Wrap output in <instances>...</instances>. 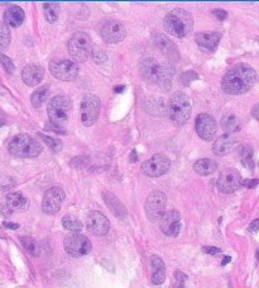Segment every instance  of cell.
Returning a JSON list of instances; mask_svg holds the SVG:
<instances>
[{
    "label": "cell",
    "mask_w": 259,
    "mask_h": 288,
    "mask_svg": "<svg viewBox=\"0 0 259 288\" xmlns=\"http://www.w3.org/2000/svg\"><path fill=\"white\" fill-rule=\"evenodd\" d=\"M257 83V72L250 65L240 64L229 70L223 78L221 88L226 94L238 95L250 90Z\"/></svg>",
    "instance_id": "obj_1"
},
{
    "label": "cell",
    "mask_w": 259,
    "mask_h": 288,
    "mask_svg": "<svg viewBox=\"0 0 259 288\" xmlns=\"http://www.w3.org/2000/svg\"><path fill=\"white\" fill-rule=\"evenodd\" d=\"M139 70L145 82L164 89L169 88L171 78L175 74L174 67L167 65V64H160L155 59H145L140 64Z\"/></svg>",
    "instance_id": "obj_2"
},
{
    "label": "cell",
    "mask_w": 259,
    "mask_h": 288,
    "mask_svg": "<svg viewBox=\"0 0 259 288\" xmlns=\"http://www.w3.org/2000/svg\"><path fill=\"white\" fill-rule=\"evenodd\" d=\"M163 27L171 36L185 39L193 28L192 15L185 9H174L164 18Z\"/></svg>",
    "instance_id": "obj_3"
},
{
    "label": "cell",
    "mask_w": 259,
    "mask_h": 288,
    "mask_svg": "<svg viewBox=\"0 0 259 288\" xmlns=\"http://www.w3.org/2000/svg\"><path fill=\"white\" fill-rule=\"evenodd\" d=\"M8 150L17 158H37L42 152V146L36 139L27 133H19L13 137L8 144Z\"/></svg>",
    "instance_id": "obj_4"
},
{
    "label": "cell",
    "mask_w": 259,
    "mask_h": 288,
    "mask_svg": "<svg viewBox=\"0 0 259 288\" xmlns=\"http://www.w3.org/2000/svg\"><path fill=\"white\" fill-rule=\"evenodd\" d=\"M191 116L190 98L183 91H177L171 97L168 102V117L176 126H183L187 123Z\"/></svg>",
    "instance_id": "obj_5"
},
{
    "label": "cell",
    "mask_w": 259,
    "mask_h": 288,
    "mask_svg": "<svg viewBox=\"0 0 259 288\" xmlns=\"http://www.w3.org/2000/svg\"><path fill=\"white\" fill-rule=\"evenodd\" d=\"M72 109V103L67 97L57 95L51 99L47 104V113L50 117V123L63 128L69 122L70 112Z\"/></svg>",
    "instance_id": "obj_6"
},
{
    "label": "cell",
    "mask_w": 259,
    "mask_h": 288,
    "mask_svg": "<svg viewBox=\"0 0 259 288\" xmlns=\"http://www.w3.org/2000/svg\"><path fill=\"white\" fill-rule=\"evenodd\" d=\"M67 48L76 63H85L89 57H90L91 48H93V41H91L90 36L85 32H76L71 36Z\"/></svg>",
    "instance_id": "obj_7"
},
{
    "label": "cell",
    "mask_w": 259,
    "mask_h": 288,
    "mask_svg": "<svg viewBox=\"0 0 259 288\" xmlns=\"http://www.w3.org/2000/svg\"><path fill=\"white\" fill-rule=\"evenodd\" d=\"M166 204H167V197L163 192L160 190H155L148 196L147 201H145V215H147L148 220L150 222H158L161 221L162 216L166 212Z\"/></svg>",
    "instance_id": "obj_8"
},
{
    "label": "cell",
    "mask_w": 259,
    "mask_h": 288,
    "mask_svg": "<svg viewBox=\"0 0 259 288\" xmlns=\"http://www.w3.org/2000/svg\"><path fill=\"white\" fill-rule=\"evenodd\" d=\"M63 246L67 254L74 258L85 257L93 249L91 241L85 235H81V234H71V235L66 236L63 241Z\"/></svg>",
    "instance_id": "obj_9"
},
{
    "label": "cell",
    "mask_w": 259,
    "mask_h": 288,
    "mask_svg": "<svg viewBox=\"0 0 259 288\" xmlns=\"http://www.w3.org/2000/svg\"><path fill=\"white\" fill-rule=\"evenodd\" d=\"M81 122L90 127L98 121L100 112V99L95 94H86L81 102Z\"/></svg>",
    "instance_id": "obj_10"
},
{
    "label": "cell",
    "mask_w": 259,
    "mask_h": 288,
    "mask_svg": "<svg viewBox=\"0 0 259 288\" xmlns=\"http://www.w3.org/2000/svg\"><path fill=\"white\" fill-rule=\"evenodd\" d=\"M169 166H171V160L168 159V156L164 154H156L142 164L140 170H142L144 176L158 178L166 174L168 171Z\"/></svg>",
    "instance_id": "obj_11"
},
{
    "label": "cell",
    "mask_w": 259,
    "mask_h": 288,
    "mask_svg": "<svg viewBox=\"0 0 259 288\" xmlns=\"http://www.w3.org/2000/svg\"><path fill=\"white\" fill-rule=\"evenodd\" d=\"M50 71L57 79L70 82L77 76L79 67L71 60H55L50 63Z\"/></svg>",
    "instance_id": "obj_12"
},
{
    "label": "cell",
    "mask_w": 259,
    "mask_h": 288,
    "mask_svg": "<svg viewBox=\"0 0 259 288\" xmlns=\"http://www.w3.org/2000/svg\"><path fill=\"white\" fill-rule=\"evenodd\" d=\"M63 189L60 187H52L45 193L42 201V209L47 215H56L61 209L62 202L64 201Z\"/></svg>",
    "instance_id": "obj_13"
},
{
    "label": "cell",
    "mask_w": 259,
    "mask_h": 288,
    "mask_svg": "<svg viewBox=\"0 0 259 288\" xmlns=\"http://www.w3.org/2000/svg\"><path fill=\"white\" fill-rule=\"evenodd\" d=\"M242 176L236 169H224L219 174L218 188L223 193H233L242 187Z\"/></svg>",
    "instance_id": "obj_14"
},
{
    "label": "cell",
    "mask_w": 259,
    "mask_h": 288,
    "mask_svg": "<svg viewBox=\"0 0 259 288\" xmlns=\"http://www.w3.org/2000/svg\"><path fill=\"white\" fill-rule=\"evenodd\" d=\"M196 132L205 141H211L218 131V123L212 116L207 113H201L196 117L195 122Z\"/></svg>",
    "instance_id": "obj_15"
},
{
    "label": "cell",
    "mask_w": 259,
    "mask_h": 288,
    "mask_svg": "<svg viewBox=\"0 0 259 288\" xmlns=\"http://www.w3.org/2000/svg\"><path fill=\"white\" fill-rule=\"evenodd\" d=\"M126 36V29L119 21H107L101 28V37L106 44H118Z\"/></svg>",
    "instance_id": "obj_16"
},
{
    "label": "cell",
    "mask_w": 259,
    "mask_h": 288,
    "mask_svg": "<svg viewBox=\"0 0 259 288\" xmlns=\"http://www.w3.org/2000/svg\"><path fill=\"white\" fill-rule=\"evenodd\" d=\"M86 226H88V230L95 236H104L109 231L110 222L101 212L91 211L86 216Z\"/></svg>",
    "instance_id": "obj_17"
},
{
    "label": "cell",
    "mask_w": 259,
    "mask_h": 288,
    "mask_svg": "<svg viewBox=\"0 0 259 288\" xmlns=\"http://www.w3.org/2000/svg\"><path fill=\"white\" fill-rule=\"evenodd\" d=\"M161 230L164 235L176 238L181 231V215L180 212L171 209L168 212H164L161 219Z\"/></svg>",
    "instance_id": "obj_18"
},
{
    "label": "cell",
    "mask_w": 259,
    "mask_h": 288,
    "mask_svg": "<svg viewBox=\"0 0 259 288\" xmlns=\"http://www.w3.org/2000/svg\"><path fill=\"white\" fill-rule=\"evenodd\" d=\"M153 41H155L156 47L163 53L164 56H167L168 59H179L180 52L177 50V46L175 45V42L172 40H169L168 37H166L164 34H155L153 37Z\"/></svg>",
    "instance_id": "obj_19"
},
{
    "label": "cell",
    "mask_w": 259,
    "mask_h": 288,
    "mask_svg": "<svg viewBox=\"0 0 259 288\" xmlns=\"http://www.w3.org/2000/svg\"><path fill=\"white\" fill-rule=\"evenodd\" d=\"M221 39V34L218 32H201L195 36L196 44L201 50L211 52L218 47Z\"/></svg>",
    "instance_id": "obj_20"
},
{
    "label": "cell",
    "mask_w": 259,
    "mask_h": 288,
    "mask_svg": "<svg viewBox=\"0 0 259 288\" xmlns=\"http://www.w3.org/2000/svg\"><path fill=\"white\" fill-rule=\"evenodd\" d=\"M45 76V69L40 65H28L21 71V79L28 87H37Z\"/></svg>",
    "instance_id": "obj_21"
},
{
    "label": "cell",
    "mask_w": 259,
    "mask_h": 288,
    "mask_svg": "<svg viewBox=\"0 0 259 288\" xmlns=\"http://www.w3.org/2000/svg\"><path fill=\"white\" fill-rule=\"evenodd\" d=\"M24 17H26V14H24V10L20 7L12 5L4 12V23L8 27H15L17 28L23 23Z\"/></svg>",
    "instance_id": "obj_22"
},
{
    "label": "cell",
    "mask_w": 259,
    "mask_h": 288,
    "mask_svg": "<svg viewBox=\"0 0 259 288\" xmlns=\"http://www.w3.org/2000/svg\"><path fill=\"white\" fill-rule=\"evenodd\" d=\"M234 139L229 135H221L215 140L214 145H212V152L217 156H224L228 154L234 146Z\"/></svg>",
    "instance_id": "obj_23"
},
{
    "label": "cell",
    "mask_w": 259,
    "mask_h": 288,
    "mask_svg": "<svg viewBox=\"0 0 259 288\" xmlns=\"http://www.w3.org/2000/svg\"><path fill=\"white\" fill-rule=\"evenodd\" d=\"M150 265H152V282L153 284H160L166 281V266H164L163 260L160 257H152L150 260Z\"/></svg>",
    "instance_id": "obj_24"
},
{
    "label": "cell",
    "mask_w": 259,
    "mask_h": 288,
    "mask_svg": "<svg viewBox=\"0 0 259 288\" xmlns=\"http://www.w3.org/2000/svg\"><path fill=\"white\" fill-rule=\"evenodd\" d=\"M7 206L12 211H26L29 207V201L19 192L9 193L7 196Z\"/></svg>",
    "instance_id": "obj_25"
},
{
    "label": "cell",
    "mask_w": 259,
    "mask_h": 288,
    "mask_svg": "<svg viewBox=\"0 0 259 288\" xmlns=\"http://www.w3.org/2000/svg\"><path fill=\"white\" fill-rule=\"evenodd\" d=\"M102 197H104L105 203H106V206L109 207L110 211L114 214V216L119 217V219H124V217H125L126 215L125 208H124V206L120 203V201L118 200L113 193L104 192L102 193Z\"/></svg>",
    "instance_id": "obj_26"
},
{
    "label": "cell",
    "mask_w": 259,
    "mask_h": 288,
    "mask_svg": "<svg viewBox=\"0 0 259 288\" xmlns=\"http://www.w3.org/2000/svg\"><path fill=\"white\" fill-rule=\"evenodd\" d=\"M218 169V163L211 159H200L193 164V170L199 174V176H210V174L215 173Z\"/></svg>",
    "instance_id": "obj_27"
},
{
    "label": "cell",
    "mask_w": 259,
    "mask_h": 288,
    "mask_svg": "<svg viewBox=\"0 0 259 288\" xmlns=\"http://www.w3.org/2000/svg\"><path fill=\"white\" fill-rule=\"evenodd\" d=\"M220 125H221V128L226 132V135L238 132V131L242 130V123H240V120L235 114L224 116Z\"/></svg>",
    "instance_id": "obj_28"
},
{
    "label": "cell",
    "mask_w": 259,
    "mask_h": 288,
    "mask_svg": "<svg viewBox=\"0 0 259 288\" xmlns=\"http://www.w3.org/2000/svg\"><path fill=\"white\" fill-rule=\"evenodd\" d=\"M48 93H50V89H48L47 85L40 87L37 89V90H34L33 94L31 95L32 106H33L34 108H39V107H42L43 104L46 103V101H47Z\"/></svg>",
    "instance_id": "obj_29"
},
{
    "label": "cell",
    "mask_w": 259,
    "mask_h": 288,
    "mask_svg": "<svg viewBox=\"0 0 259 288\" xmlns=\"http://www.w3.org/2000/svg\"><path fill=\"white\" fill-rule=\"evenodd\" d=\"M43 12H45V18L47 22L55 23L57 22L58 15H60V5L57 3H45Z\"/></svg>",
    "instance_id": "obj_30"
},
{
    "label": "cell",
    "mask_w": 259,
    "mask_h": 288,
    "mask_svg": "<svg viewBox=\"0 0 259 288\" xmlns=\"http://www.w3.org/2000/svg\"><path fill=\"white\" fill-rule=\"evenodd\" d=\"M62 225H63V227L66 230L72 231L74 234H79L82 230V223H81L80 220L71 216V215H67V216H64L62 219Z\"/></svg>",
    "instance_id": "obj_31"
},
{
    "label": "cell",
    "mask_w": 259,
    "mask_h": 288,
    "mask_svg": "<svg viewBox=\"0 0 259 288\" xmlns=\"http://www.w3.org/2000/svg\"><path fill=\"white\" fill-rule=\"evenodd\" d=\"M20 243L23 245L24 249L31 255H33V257L39 255V245L33 238H31V236H21Z\"/></svg>",
    "instance_id": "obj_32"
},
{
    "label": "cell",
    "mask_w": 259,
    "mask_h": 288,
    "mask_svg": "<svg viewBox=\"0 0 259 288\" xmlns=\"http://www.w3.org/2000/svg\"><path fill=\"white\" fill-rule=\"evenodd\" d=\"M242 163L245 168L253 170L254 169V152L252 146H244L242 149Z\"/></svg>",
    "instance_id": "obj_33"
},
{
    "label": "cell",
    "mask_w": 259,
    "mask_h": 288,
    "mask_svg": "<svg viewBox=\"0 0 259 288\" xmlns=\"http://www.w3.org/2000/svg\"><path fill=\"white\" fill-rule=\"evenodd\" d=\"M10 45L9 27L4 22H0V51H5Z\"/></svg>",
    "instance_id": "obj_34"
},
{
    "label": "cell",
    "mask_w": 259,
    "mask_h": 288,
    "mask_svg": "<svg viewBox=\"0 0 259 288\" xmlns=\"http://www.w3.org/2000/svg\"><path fill=\"white\" fill-rule=\"evenodd\" d=\"M38 137H40L42 139V141L45 142L46 145H47L50 149H52L53 151H60V150L62 149V142L60 141L58 139H53V137H50V136H47V135H45V133H42V132H39L38 133Z\"/></svg>",
    "instance_id": "obj_35"
},
{
    "label": "cell",
    "mask_w": 259,
    "mask_h": 288,
    "mask_svg": "<svg viewBox=\"0 0 259 288\" xmlns=\"http://www.w3.org/2000/svg\"><path fill=\"white\" fill-rule=\"evenodd\" d=\"M90 57L93 59L94 63L96 64H104L105 61L107 60L106 52H105L101 47H99V46H93L90 52Z\"/></svg>",
    "instance_id": "obj_36"
},
{
    "label": "cell",
    "mask_w": 259,
    "mask_h": 288,
    "mask_svg": "<svg viewBox=\"0 0 259 288\" xmlns=\"http://www.w3.org/2000/svg\"><path fill=\"white\" fill-rule=\"evenodd\" d=\"M0 64L4 66L5 71H7L8 74H13V72H14V70H15L14 64L12 63V60H10L8 56L3 55V53H0Z\"/></svg>",
    "instance_id": "obj_37"
},
{
    "label": "cell",
    "mask_w": 259,
    "mask_h": 288,
    "mask_svg": "<svg viewBox=\"0 0 259 288\" xmlns=\"http://www.w3.org/2000/svg\"><path fill=\"white\" fill-rule=\"evenodd\" d=\"M175 278H176L175 288H185V281L187 279V276H186V274H183L182 272L177 271L175 272Z\"/></svg>",
    "instance_id": "obj_38"
},
{
    "label": "cell",
    "mask_w": 259,
    "mask_h": 288,
    "mask_svg": "<svg viewBox=\"0 0 259 288\" xmlns=\"http://www.w3.org/2000/svg\"><path fill=\"white\" fill-rule=\"evenodd\" d=\"M212 14H214L215 17H217L218 20H220V21H224L226 17H228V13H226L225 10H223V9H214V10H212Z\"/></svg>",
    "instance_id": "obj_39"
},
{
    "label": "cell",
    "mask_w": 259,
    "mask_h": 288,
    "mask_svg": "<svg viewBox=\"0 0 259 288\" xmlns=\"http://www.w3.org/2000/svg\"><path fill=\"white\" fill-rule=\"evenodd\" d=\"M204 252L207 253V254L218 255V254H220L221 250L218 249V247H214V246H204Z\"/></svg>",
    "instance_id": "obj_40"
},
{
    "label": "cell",
    "mask_w": 259,
    "mask_h": 288,
    "mask_svg": "<svg viewBox=\"0 0 259 288\" xmlns=\"http://www.w3.org/2000/svg\"><path fill=\"white\" fill-rule=\"evenodd\" d=\"M46 128L47 130H50V131H53V132H56V133H64V131L62 130V128L60 127H57V126H55V125H52V123H46Z\"/></svg>",
    "instance_id": "obj_41"
},
{
    "label": "cell",
    "mask_w": 259,
    "mask_h": 288,
    "mask_svg": "<svg viewBox=\"0 0 259 288\" xmlns=\"http://www.w3.org/2000/svg\"><path fill=\"white\" fill-rule=\"evenodd\" d=\"M257 184H258V179L245 180V182H242V185H244V187H247V188H254Z\"/></svg>",
    "instance_id": "obj_42"
},
{
    "label": "cell",
    "mask_w": 259,
    "mask_h": 288,
    "mask_svg": "<svg viewBox=\"0 0 259 288\" xmlns=\"http://www.w3.org/2000/svg\"><path fill=\"white\" fill-rule=\"evenodd\" d=\"M3 226L5 228H10V230H17L19 228V225L18 223H12V222H3Z\"/></svg>",
    "instance_id": "obj_43"
},
{
    "label": "cell",
    "mask_w": 259,
    "mask_h": 288,
    "mask_svg": "<svg viewBox=\"0 0 259 288\" xmlns=\"http://www.w3.org/2000/svg\"><path fill=\"white\" fill-rule=\"evenodd\" d=\"M258 220H254L252 223H250L249 226V231H252V233H255V231L258 230Z\"/></svg>",
    "instance_id": "obj_44"
},
{
    "label": "cell",
    "mask_w": 259,
    "mask_h": 288,
    "mask_svg": "<svg viewBox=\"0 0 259 288\" xmlns=\"http://www.w3.org/2000/svg\"><path fill=\"white\" fill-rule=\"evenodd\" d=\"M4 123H5V116H4V113L0 111V127H2Z\"/></svg>",
    "instance_id": "obj_45"
},
{
    "label": "cell",
    "mask_w": 259,
    "mask_h": 288,
    "mask_svg": "<svg viewBox=\"0 0 259 288\" xmlns=\"http://www.w3.org/2000/svg\"><path fill=\"white\" fill-rule=\"evenodd\" d=\"M124 89H125V87L124 85H119V87H115V93H121V91H124Z\"/></svg>",
    "instance_id": "obj_46"
},
{
    "label": "cell",
    "mask_w": 259,
    "mask_h": 288,
    "mask_svg": "<svg viewBox=\"0 0 259 288\" xmlns=\"http://www.w3.org/2000/svg\"><path fill=\"white\" fill-rule=\"evenodd\" d=\"M257 111H258V104H255L254 106V109H253V116H254L255 120H258V114H257Z\"/></svg>",
    "instance_id": "obj_47"
},
{
    "label": "cell",
    "mask_w": 259,
    "mask_h": 288,
    "mask_svg": "<svg viewBox=\"0 0 259 288\" xmlns=\"http://www.w3.org/2000/svg\"><path fill=\"white\" fill-rule=\"evenodd\" d=\"M230 260H231L230 257H225V258H224V260H223V263H221V264L225 265L226 263H229V262H230Z\"/></svg>",
    "instance_id": "obj_48"
},
{
    "label": "cell",
    "mask_w": 259,
    "mask_h": 288,
    "mask_svg": "<svg viewBox=\"0 0 259 288\" xmlns=\"http://www.w3.org/2000/svg\"><path fill=\"white\" fill-rule=\"evenodd\" d=\"M136 150H133V152H132V161H136Z\"/></svg>",
    "instance_id": "obj_49"
}]
</instances>
